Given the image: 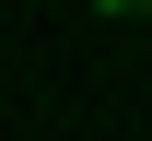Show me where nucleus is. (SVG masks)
Instances as JSON below:
<instances>
[{"label": "nucleus", "instance_id": "1", "mask_svg": "<svg viewBox=\"0 0 152 141\" xmlns=\"http://www.w3.org/2000/svg\"><path fill=\"white\" fill-rule=\"evenodd\" d=\"M94 12H105V24H129V12H152V0H94Z\"/></svg>", "mask_w": 152, "mask_h": 141}]
</instances>
